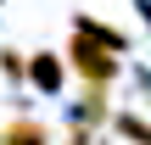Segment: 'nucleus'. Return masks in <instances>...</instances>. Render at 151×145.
<instances>
[{"label":"nucleus","mask_w":151,"mask_h":145,"mask_svg":"<svg viewBox=\"0 0 151 145\" xmlns=\"http://www.w3.org/2000/svg\"><path fill=\"white\" fill-rule=\"evenodd\" d=\"M28 78H34L39 89H62V61H56V56H34V61H28Z\"/></svg>","instance_id":"obj_2"},{"label":"nucleus","mask_w":151,"mask_h":145,"mask_svg":"<svg viewBox=\"0 0 151 145\" xmlns=\"http://www.w3.org/2000/svg\"><path fill=\"white\" fill-rule=\"evenodd\" d=\"M73 67H78L90 84H106V78L118 73V56H112V50H101L95 39H84V34H78V39H73Z\"/></svg>","instance_id":"obj_1"},{"label":"nucleus","mask_w":151,"mask_h":145,"mask_svg":"<svg viewBox=\"0 0 151 145\" xmlns=\"http://www.w3.org/2000/svg\"><path fill=\"white\" fill-rule=\"evenodd\" d=\"M6 145H45V129L39 123H11L6 129Z\"/></svg>","instance_id":"obj_3"},{"label":"nucleus","mask_w":151,"mask_h":145,"mask_svg":"<svg viewBox=\"0 0 151 145\" xmlns=\"http://www.w3.org/2000/svg\"><path fill=\"white\" fill-rule=\"evenodd\" d=\"M118 134H129V140L151 145V123H140V117H118Z\"/></svg>","instance_id":"obj_4"}]
</instances>
